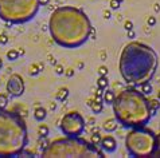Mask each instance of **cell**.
Masks as SVG:
<instances>
[{"instance_id": "cell-1", "label": "cell", "mask_w": 160, "mask_h": 158, "mask_svg": "<svg viewBox=\"0 0 160 158\" xmlns=\"http://www.w3.org/2000/svg\"><path fill=\"white\" fill-rule=\"evenodd\" d=\"M49 29L57 44L65 48H77L89 39L92 24L83 11L65 5L54 9L49 21Z\"/></svg>"}, {"instance_id": "cell-2", "label": "cell", "mask_w": 160, "mask_h": 158, "mask_svg": "<svg viewBox=\"0 0 160 158\" xmlns=\"http://www.w3.org/2000/svg\"><path fill=\"white\" fill-rule=\"evenodd\" d=\"M159 66V58L151 46L141 42H129L120 54L119 71L124 82L141 86L151 82Z\"/></svg>"}, {"instance_id": "cell-3", "label": "cell", "mask_w": 160, "mask_h": 158, "mask_svg": "<svg viewBox=\"0 0 160 158\" xmlns=\"http://www.w3.org/2000/svg\"><path fill=\"white\" fill-rule=\"evenodd\" d=\"M112 106L117 122L127 129L143 127L152 118L149 99L136 88H125L119 92Z\"/></svg>"}, {"instance_id": "cell-4", "label": "cell", "mask_w": 160, "mask_h": 158, "mask_svg": "<svg viewBox=\"0 0 160 158\" xmlns=\"http://www.w3.org/2000/svg\"><path fill=\"white\" fill-rule=\"evenodd\" d=\"M28 143V134L20 114L0 108V157H16Z\"/></svg>"}, {"instance_id": "cell-5", "label": "cell", "mask_w": 160, "mask_h": 158, "mask_svg": "<svg viewBox=\"0 0 160 158\" xmlns=\"http://www.w3.org/2000/svg\"><path fill=\"white\" fill-rule=\"evenodd\" d=\"M42 157H90L102 158L105 153L98 146H94L90 141L81 137H63L57 138L46 146L42 151Z\"/></svg>"}, {"instance_id": "cell-6", "label": "cell", "mask_w": 160, "mask_h": 158, "mask_svg": "<svg viewBox=\"0 0 160 158\" xmlns=\"http://www.w3.org/2000/svg\"><path fill=\"white\" fill-rule=\"evenodd\" d=\"M39 7V0H0V19L12 24H22L31 20Z\"/></svg>"}, {"instance_id": "cell-7", "label": "cell", "mask_w": 160, "mask_h": 158, "mask_svg": "<svg viewBox=\"0 0 160 158\" xmlns=\"http://www.w3.org/2000/svg\"><path fill=\"white\" fill-rule=\"evenodd\" d=\"M156 145V134L151 129L133 127L125 137V147L132 157H151Z\"/></svg>"}, {"instance_id": "cell-8", "label": "cell", "mask_w": 160, "mask_h": 158, "mask_svg": "<svg viewBox=\"0 0 160 158\" xmlns=\"http://www.w3.org/2000/svg\"><path fill=\"white\" fill-rule=\"evenodd\" d=\"M59 127L66 137H81L86 129V122L78 111H69L62 116Z\"/></svg>"}, {"instance_id": "cell-9", "label": "cell", "mask_w": 160, "mask_h": 158, "mask_svg": "<svg viewBox=\"0 0 160 158\" xmlns=\"http://www.w3.org/2000/svg\"><path fill=\"white\" fill-rule=\"evenodd\" d=\"M5 90L11 96H22L24 92V80L19 74H12L9 76Z\"/></svg>"}, {"instance_id": "cell-10", "label": "cell", "mask_w": 160, "mask_h": 158, "mask_svg": "<svg viewBox=\"0 0 160 158\" xmlns=\"http://www.w3.org/2000/svg\"><path fill=\"white\" fill-rule=\"evenodd\" d=\"M100 149L106 153H113L117 149V141L113 135H104L100 143Z\"/></svg>"}, {"instance_id": "cell-11", "label": "cell", "mask_w": 160, "mask_h": 158, "mask_svg": "<svg viewBox=\"0 0 160 158\" xmlns=\"http://www.w3.org/2000/svg\"><path fill=\"white\" fill-rule=\"evenodd\" d=\"M117 127H119V122H117L116 118H109V119H106V121L104 122V125H102V129L105 131H108V133L116 131Z\"/></svg>"}, {"instance_id": "cell-12", "label": "cell", "mask_w": 160, "mask_h": 158, "mask_svg": "<svg viewBox=\"0 0 160 158\" xmlns=\"http://www.w3.org/2000/svg\"><path fill=\"white\" fill-rule=\"evenodd\" d=\"M116 98V94L115 91H112V90H109V88H105L104 90V94H102V102L104 104H112L113 103V100H115Z\"/></svg>"}, {"instance_id": "cell-13", "label": "cell", "mask_w": 160, "mask_h": 158, "mask_svg": "<svg viewBox=\"0 0 160 158\" xmlns=\"http://www.w3.org/2000/svg\"><path fill=\"white\" fill-rule=\"evenodd\" d=\"M46 116H47V110H46L45 107L39 106V107L35 108V111H34V118H35L37 121H39V122L45 121Z\"/></svg>"}, {"instance_id": "cell-14", "label": "cell", "mask_w": 160, "mask_h": 158, "mask_svg": "<svg viewBox=\"0 0 160 158\" xmlns=\"http://www.w3.org/2000/svg\"><path fill=\"white\" fill-rule=\"evenodd\" d=\"M90 108H92V111H93V114H100V112L102 111V108H104V102L94 98V102L92 103Z\"/></svg>"}, {"instance_id": "cell-15", "label": "cell", "mask_w": 160, "mask_h": 158, "mask_svg": "<svg viewBox=\"0 0 160 158\" xmlns=\"http://www.w3.org/2000/svg\"><path fill=\"white\" fill-rule=\"evenodd\" d=\"M140 90H141V92H143L144 95H151L152 92H153V87H152L151 82H145V83H143L141 86H140Z\"/></svg>"}, {"instance_id": "cell-16", "label": "cell", "mask_w": 160, "mask_h": 158, "mask_svg": "<svg viewBox=\"0 0 160 158\" xmlns=\"http://www.w3.org/2000/svg\"><path fill=\"white\" fill-rule=\"evenodd\" d=\"M97 87L102 88V90L109 87V79H108V76H100L97 79Z\"/></svg>"}, {"instance_id": "cell-17", "label": "cell", "mask_w": 160, "mask_h": 158, "mask_svg": "<svg viewBox=\"0 0 160 158\" xmlns=\"http://www.w3.org/2000/svg\"><path fill=\"white\" fill-rule=\"evenodd\" d=\"M69 96V88L67 87H62V88H59L58 90V92H57V99L58 100H66V98Z\"/></svg>"}, {"instance_id": "cell-18", "label": "cell", "mask_w": 160, "mask_h": 158, "mask_svg": "<svg viewBox=\"0 0 160 158\" xmlns=\"http://www.w3.org/2000/svg\"><path fill=\"white\" fill-rule=\"evenodd\" d=\"M151 157L160 158V134H156V145H155V150H153V153H152Z\"/></svg>"}, {"instance_id": "cell-19", "label": "cell", "mask_w": 160, "mask_h": 158, "mask_svg": "<svg viewBox=\"0 0 160 158\" xmlns=\"http://www.w3.org/2000/svg\"><path fill=\"white\" fill-rule=\"evenodd\" d=\"M101 139H102V135L98 133V131H96V133L92 134V138H90V142L93 143L94 146H98L100 147V143H101Z\"/></svg>"}, {"instance_id": "cell-20", "label": "cell", "mask_w": 160, "mask_h": 158, "mask_svg": "<svg viewBox=\"0 0 160 158\" xmlns=\"http://www.w3.org/2000/svg\"><path fill=\"white\" fill-rule=\"evenodd\" d=\"M38 135L41 138H46L49 135V127L46 125H39V127H38Z\"/></svg>"}, {"instance_id": "cell-21", "label": "cell", "mask_w": 160, "mask_h": 158, "mask_svg": "<svg viewBox=\"0 0 160 158\" xmlns=\"http://www.w3.org/2000/svg\"><path fill=\"white\" fill-rule=\"evenodd\" d=\"M19 51L18 50H9L7 51V58H8V60H16L18 58H19Z\"/></svg>"}, {"instance_id": "cell-22", "label": "cell", "mask_w": 160, "mask_h": 158, "mask_svg": "<svg viewBox=\"0 0 160 158\" xmlns=\"http://www.w3.org/2000/svg\"><path fill=\"white\" fill-rule=\"evenodd\" d=\"M149 104H151V108H153L156 111L160 108V100L157 98H151L149 99Z\"/></svg>"}, {"instance_id": "cell-23", "label": "cell", "mask_w": 160, "mask_h": 158, "mask_svg": "<svg viewBox=\"0 0 160 158\" xmlns=\"http://www.w3.org/2000/svg\"><path fill=\"white\" fill-rule=\"evenodd\" d=\"M7 104H8V96L5 94H0V108H5Z\"/></svg>"}, {"instance_id": "cell-24", "label": "cell", "mask_w": 160, "mask_h": 158, "mask_svg": "<svg viewBox=\"0 0 160 158\" xmlns=\"http://www.w3.org/2000/svg\"><path fill=\"white\" fill-rule=\"evenodd\" d=\"M41 72V70H39V67L37 66V64H33V66H30L28 68V74L30 75H37Z\"/></svg>"}, {"instance_id": "cell-25", "label": "cell", "mask_w": 160, "mask_h": 158, "mask_svg": "<svg viewBox=\"0 0 160 158\" xmlns=\"http://www.w3.org/2000/svg\"><path fill=\"white\" fill-rule=\"evenodd\" d=\"M97 72L100 74V76H108V67L106 66H100Z\"/></svg>"}, {"instance_id": "cell-26", "label": "cell", "mask_w": 160, "mask_h": 158, "mask_svg": "<svg viewBox=\"0 0 160 158\" xmlns=\"http://www.w3.org/2000/svg\"><path fill=\"white\" fill-rule=\"evenodd\" d=\"M124 28L129 31V29H133V21L132 20H125L124 21Z\"/></svg>"}, {"instance_id": "cell-27", "label": "cell", "mask_w": 160, "mask_h": 158, "mask_svg": "<svg viewBox=\"0 0 160 158\" xmlns=\"http://www.w3.org/2000/svg\"><path fill=\"white\" fill-rule=\"evenodd\" d=\"M8 43V36L5 33H0V44H7Z\"/></svg>"}, {"instance_id": "cell-28", "label": "cell", "mask_w": 160, "mask_h": 158, "mask_svg": "<svg viewBox=\"0 0 160 158\" xmlns=\"http://www.w3.org/2000/svg\"><path fill=\"white\" fill-rule=\"evenodd\" d=\"M147 24L149 25V27H153V25L156 24V17L155 16H149L147 19Z\"/></svg>"}, {"instance_id": "cell-29", "label": "cell", "mask_w": 160, "mask_h": 158, "mask_svg": "<svg viewBox=\"0 0 160 158\" xmlns=\"http://www.w3.org/2000/svg\"><path fill=\"white\" fill-rule=\"evenodd\" d=\"M120 4H121V3H119L117 0H111V8L112 9H119Z\"/></svg>"}, {"instance_id": "cell-30", "label": "cell", "mask_w": 160, "mask_h": 158, "mask_svg": "<svg viewBox=\"0 0 160 158\" xmlns=\"http://www.w3.org/2000/svg\"><path fill=\"white\" fill-rule=\"evenodd\" d=\"M55 72H57L58 75L65 74V68H63V66H61V64H57V67H55Z\"/></svg>"}, {"instance_id": "cell-31", "label": "cell", "mask_w": 160, "mask_h": 158, "mask_svg": "<svg viewBox=\"0 0 160 158\" xmlns=\"http://www.w3.org/2000/svg\"><path fill=\"white\" fill-rule=\"evenodd\" d=\"M74 74H75V70H74V68H67V70L65 71V75L67 76V78H71V76H74Z\"/></svg>"}, {"instance_id": "cell-32", "label": "cell", "mask_w": 160, "mask_h": 158, "mask_svg": "<svg viewBox=\"0 0 160 158\" xmlns=\"http://www.w3.org/2000/svg\"><path fill=\"white\" fill-rule=\"evenodd\" d=\"M127 36H128V39H135V36H136L135 31H133V29H129V31H127Z\"/></svg>"}, {"instance_id": "cell-33", "label": "cell", "mask_w": 160, "mask_h": 158, "mask_svg": "<svg viewBox=\"0 0 160 158\" xmlns=\"http://www.w3.org/2000/svg\"><path fill=\"white\" fill-rule=\"evenodd\" d=\"M89 37H90V39H96V28H93V27H92V29H90V35H89Z\"/></svg>"}, {"instance_id": "cell-34", "label": "cell", "mask_w": 160, "mask_h": 158, "mask_svg": "<svg viewBox=\"0 0 160 158\" xmlns=\"http://www.w3.org/2000/svg\"><path fill=\"white\" fill-rule=\"evenodd\" d=\"M111 11H108V9H105V11H104V17H105V19H109V17H111Z\"/></svg>"}, {"instance_id": "cell-35", "label": "cell", "mask_w": 160, "mask_h": 158, "mask_svg": "<svg viewBox=\"0 0 160 158\" xmlns=\"http://www.w3.org/2000/svg\"><path fill=\"white\" fill-rule=\"evenodd\" d=\"M153 9H155V12H160V5L157 4V3H155V5H153Z\"/></svg>"}, {"instance_id": "cell-36", "label": "cell", "mask_w": 160, "mask_h": 158, "mask_svg": "<svg viewBox=\"0 0 160 158\" xmlns=\"http://www.w3.org/2000/svg\"><path fill=\"white\" fill-rule=\"evenodd\" d=\"M39 1H41V5H47L50 0H39Z\"/></svg>"}, {"instance_id": "cell-37", "label": "cell", "mask_w": 160, "mask_h": 158, "mask_svg": "<svg viewBox=\"0 0 160 158\" xmlns=\"http://www.w3.org/2000/svg\"><path fill=\"white\" fill-rule=\"evenodd\" d=\"M93 102H94V99H87V106L90 107V106H92V103H93Z\"/></svg>"}, {"instance_id": "cell-38", "label": "cell", "mask_w": 160, "mask_h": 158, "mask_svg": "<svg viewBox=\"0 0 160 158\" xmlns=\"http://www.w3.org/2000/svg\"><path fill=\"white\" fill-rule=\"evenodd\" d=\"M55 107H57V104H55V103H51V106H50V108H51V110H55Z\"/></svg>"}, {"instance_id": "cell-39", "label": "cell", "mask_w": 160, "mask_h": 158, "mask_svg": "<svg viewBox=\"0 0 160 158\" xmlns=\"http://www.w3.org/2000/svg\"><path fill=\"white\" fill-rule=\"evenodd\" d=\"M38 67H39V70H43V63H39V64H38Z\"/></svg>"}, {"instance_id": "cell-40", "label": "cell", "mask_w": 160, "mask_h": 158, "mask_svg": "<svg viewBox=\"0 0 160 158\" xmlns=\"http://www.w3.org/2000/svg\"><path fill=\"white\" fill-rule=\"evenodd\" d=\"M3 67V60H1V58H0V68Z\"/></svg>"}, {"instance_id": "cell-41", "label": "cell", "mask_w": 160, "mask_h": 158, "mask_svg": "<svg viewBox=\"0 0 160 158\" xmlns=\"http://www.w3.org/2000/svg\"><path fill=\"white\" fill-rule=\"evenodd\" d=\"M157 99L160 100V90H159V92H157Z\"/></svg>"}, {"instance_id": "cell-42", "label": "cell", "mask_w": 160, "mask_h": 158, "mask_svg": "<svg viewBox=\"0 0 160 158\" xmlns=\"http://www.w3.org/2000/svg\"><path fill=\"white\" fill-rule=\"evenodd\" d=\"M117 1H119V3H123V1H124V0H117Z\"/></svg>"}]
</instances>
